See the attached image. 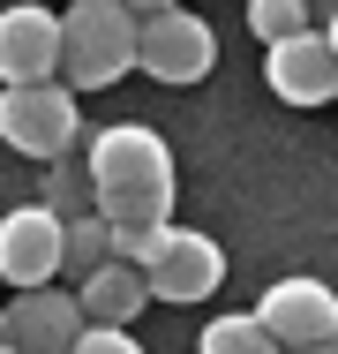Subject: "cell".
I'll list each match as a JSON object with an SVG mask.
<instances>
[{
    "instance_id": "cell-1",
    "label": "cell",
    "mask_w": 338,
    "mask_h": 354,
    "mask_svg": "<svg viewBox=\"0 0 338 354\" xmlns=\"http://www.w3.org/2000/svg\"><path fill=\"white\" fill-rule=\"evenodd\" d=\"M83 181H90V212L106 226H166L173 218V151L158 129L121 121V129H98L83 151Z\"/></svg>"
},
{
    "instance_id": "cell-2",
    "label": "cell",
    "mask_w": 338,
    "mask_h": 354,
    "mask_svg": "<svg viewBox=\"0 0 338 354\" xmlns=\"http://www.w3.org/2000/svg\"><path fill=\"white\" fill-rule=\"evenodd\" d=\"M135 68V15L121 0H68L61 8V68L53 83L61 91H106Z\"/></svg>"
},
{
    "instance_id": "cell-3",
    "label": "cell",
    "mask_w": 338,
    "mask_h": 354,
    "mask_svg": "<svg viewBox=\"0 0 338 354\" xmlns=\"http://www.w3.org/2000/svg\"><path fill=\"white\" fill-rule=\"evenodd\" d=\"M75 136H83L75 91H61V83H15V91H0V143L8 151L61 166L75 151Z\"/></svg>"
},
{
    "instance_id": "cell-4",
    "label": "cell",
    "mask_w": 338,
    "mask_h": 354,
    "mask_svg": "<svg viewBox=\"0 0 338 354\" xmlns=\"http://www.w3.org/2000/svg\"><path fill=\"white\" fill-rule=\"evenodd\" d=\"M135 68L150 75V83H203V75L218 68V30L188 15V8H166V15H150V23H135Z\"/></svg>"
},
{
    "instance_id": "cell-5",
    "label": "cell",
    "mask_w": 338,
    "mask_h": 354,
    "mask_svg": "<svg viewBox=\"0 0 338 354\" xmlns=\"http://www.w3.org/2000/svg\"><path fill=\"white\" fill-rule=\"evenodd\" d=\"M143 286H150V301L196 309V301H210L226 286V249L210 234H196V226H166L158 249H150V264H143Z\"/></svg>"
},
{
    "instance_id": "cell-6",
    "label": "cell",
    "mask_w": 338,
    "mask_h": 354,
    "mask_svg": "<svg viewBox=\"0 0 338 354\" xmlns=\"http://www.w3.org/2000/svg\"><path fill=\"white\" fill-rule=\"evenodd\" d=\"M256 324H264L278 347H324V339H338V294L324 279H308V272H293V279L264 286V301L248 309Z\"/></svg>"
},
{
    "instance_id": "cell-7",
    "label": "cell",
    "mask_w": 338,
    "mask_h": 354,
    "mask_svg": "<svg viewBox=\"0 0 338 354\" xmlns=\"http://www.w3.org/2000/svg\"><path fill=\"white\" fill-rule=\"evenodd\" d=\"M0 279L15 286V294L61 279V218L46 212V204H15V212L0 218Z\"/></svg>"
},
{
    "instance_id": "cell-8",
    "label": "cell",
    "mask_w": 338,
    "mask_h": 354,
    "mask_svg": "<svg viewBox=\"0 0 338 354\" xmlns=\"http://www.w3.org/2000/svg\"><path fill=\"white\" fill-rule=\"evenodd\" d=\"M61 68V15L23 0V8H0V91L15 83H53Z\"/></svg>"
},
{
    "instance_id": "cell-9",
    "label": "cell",
    "mask_w": 338,
    "mask_h": 354,
    "mask_svg": "<svg viewBox=\"0 0 338 354\" xmlns=\"http://www.w3.org/2000/svg\"><path fill=\"white\" fill-rule=\"evenodd\" d=\"M75 332H83V309H75V286H30V294H15L8 301V317H0V339L15 354H68L75 347Z\"/></svg>"
},
{
    "instance_id": "cell-10",
    "label": "cell",
    "mask_w": 338,
    "mask_h": 354,
    "mask_svg": "<svg viewBox=\"0 0 338 354\" xmlns=\"http://www.w3.org/2000/svg\"><path fill=\"white\" fill-rule=\"evenodd\" d=\"M264 83L286 106H331L338 98V61L324 46V30H301V38H278L264 53Z\"/></svg>"
},
{
    "instance_id": "cell-11",
    "label": "cell",
    "mask_w": 338,
    "mask_h": 354,
    "mask_svg": "<svg viewBox=\"0 0 338 354\" xmlns=\"http://www.w3.org/2000/svg\"><path fill=\"white\" fill-rule=\"evenodd\" d=\"M143 301H150V286H143L135 264H98L90 279H75V309H83V324H113V332H128Z\"/></svg>"
},
{
    "instance_id": "cell-12",
    "label": "cell",
    "mask_w": 338,
    "mask_h": 354,
    "mask_svg": "<svg viewBox=\"0 0 338 354\" xmlns=\"http://www.w3.org/2000/svg\"><path fill=\"white\" fill-rule=\"evenodd\" d=\"M98 264H113V226H106L98 212L61 218V272L68 279H90Z\"/></svg>"
},
{
    "instance_id": "cell-13",
    "label": "cell",
    "mask_w": 338,
    "mask_h": 354,
    "mask_svg": "<svg viewBox=\"0 0 338 354\" xmlns=\"http://www.w3.org/2000/svg\"><path fill=\"white\" fill-rule=\"evenodd\" d=\"M196 354H286V347L270 339V332L248 317V309H233V317H210V324H203Z\"/></svg>"
},
{
    "instance_id": "cell-14",
    "label": "cell",
    "mask_w": 338,
    "mask_h": 354,
    "mask_svg": "<svg viewBox=\"0 0 338 354\" xmlns=\"http://www.w3.org/2000/svg\"><path fill=\"white\" fill-rule=\"evenodd\" d=\"M248 30L278 46V38H301V30H316V0H248Z\"/></svg>"
},
{
    "instance_id": "cell-15",
    "label": "cell",
    "mask_w": 338,
    "mask_h": 354,
    "mask_svg": "<svg viewBox=\"0 0 338 354\" xmlns=\"http://www.w3.org/2000/svg\"><path fill=\"white\" fill-rule=\"evenodd\" d=\"M38 204H46L53 218H83V212H90V181H83L75 166H53V174H46V196H38Z\"/></svg>"
},
{
    "instance_id": "cell-16",
    "label": "cell",
    "mask_w": 338,
    "mask_h": 354,
    "mask_svg": "<svg viewBox=\"0 0 338 354\" xmlns=\"http://www.w3.org/2000/svg\"><path fill=\"white\" fill-rule=\"evenodd\" d=\"M166 226H173V218H166ZM166 226H113V264H135V272H143Z\"/></svg>"
},
{
    "instance_id": "cell-17",
    "label": "cell",
    "mask_w": 338,
    "mask_h": 354,
    "mask_svg": "<svg viewBox=\"0 0 338 354\" xmlns=\"http://www.w3.org/2000/svg\"><path fill=\"white\" fill-rule=\"evenodd\" d=\"M68 354H143V347H135V332H113V324H83Z\"/></svg>"
},
{
    "instance_id": "cell-18",
    "label": "cell",
    "mask_w": 338,
    "mask_h": 354,
    "mask_svg": "<svg viewBox=\"0 0 338 354\" xmlns=\"http://www.w3.org/2000/svg\"><path fill=\"white\" fill-rule=\"evenodd\" d=\"M121 8H128L135 23H150V15H166V8H181V0H121Z\"/></svg>"
},
{
    "instance_id": "cell-19",
    "label": "cell",
    "mask_w": 338,
    "mask_h": 354,
    "mask_svg": "<svg viewBox=\"0 0 338 354\" xmlns=\"http://www.w3.org/2000/svg\"><path fill=\"white\" fill-rule=\"evenodd\" d=\"M324 46H331V61H338V8H331V23H324Z\"/></svg>"
},
{
    "instance_id": "cell-20",
    "label": "cell",
    "mask_w": 338,
    "mask_h": 354,
    "mask_svg": "<svg viewBox=\"0 0 338 354\" xmlns=\"http://www.w3.org/2000/svg\"><path fill=\"white\" fill-rule=\"evenodd\" d=\"M293 354H338V339H324V347H293Z\"/></svg>"
},
{
    "instance_id": "cell-21",
    "label": "cell",
    "mask_w": 338,
    "mask_h": 354,
    "mask_svg": "<svg viewBox=\"0 0 338 354\" xmlns=\"http://www.w3.org/2000/svg\"><path fill=\"white\" fill-rule=\"evenodd\" d=\"M0 354H15V347H8V339H0Z\"/></svg>"
},
{
    "instance_id": "cell-22",
    "label": "cell",
    "mask_w": 338,
    "mask_h": 354,
    "mask_svg": "<svg viewBox=\"0 0 338 354\" xmlns=\"http://www.w3.org/2000/svg\"><path fill=\"white\" fill-rule=\"evenodd\" d=\"M0 317H8V301H0Z\"/></svg>"
},
{
    "instance_id": "cell-23",
    "label": "cell",
    "mask_w": 338,
    "mask_h": 354,
    "mask_svg": "<svg viewBox=\"0 0 338 354\" xmlns=\"http://www.w3.org/2000/svg\"><path fill=\"white\" fill-rule=\"evenodd\" d=\"M331 106H338V98H331Z\"/></svg>"
}]
</instances>
